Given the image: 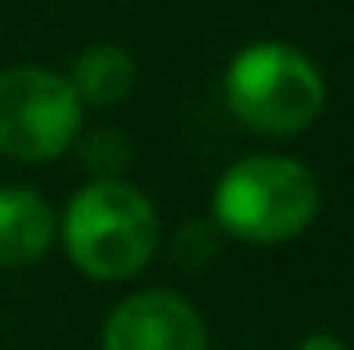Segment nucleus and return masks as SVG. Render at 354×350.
<instances>
[{
    "mask_svg": "<svg viewBox=\"0 0 354 350\" xmlns=\"http://www.w3.org/2000/svg\"><path fill=\"white\" fill-rule=\"evenodd\" d=\"M83 157H87L91 169H120L128 161V145L115 132H95L87 145H83Z\"/></svg>",
    "mask_w": 354,
    "mask_h": 350,
    "instance_id": "nucleus-8",
    "label": "nucleus"
},
{
    "mask_svg": "<svg viewBox=\"0 0 354 350\" xmlns=\"http://www.w3.org/2000/svg\"><path fill=\"white\" fill-rule=\"evenodd\" d=\"M103 350H206V326L174 293H136L107 317Z\"/></svg>",
    "mask_w": 354,
    "mask_h": 350,
    "instance_id": "nucleus-5",
    "label": "nucleus"
},
{
    "mask_svg": "<svg viewBox=\"0 0 354 350\" xmlns=\"http://www.w3.org/2000/svg\"><path fill=\"white\" fill-rule=\"evenodd\" d=\"M83 124V99L71 79L17 66L0 75V153L17 161H50L66 153Z\"/></svg>",
    "mask_w": 354,
    "mask_h": 350,
    "instance_id": "nucleus-4",
    "label": "nucleus"
},
{
    "mask_svg": "<svg viewBox=\"0 0 354 350\" xmlns=\"http://www.w3.org/2000/svg\"><path fill=\"white\" fill-rule=\"evenodd\" d=\"M54 239V214L46 198L33 190H0V264L4 268H25L37 264L50 252Z\"/></svg>",
    "mask_w": 354,
    "mask_h": 350,
    "instance_id": "nucleus-6",
    "label": "nucleus"
},
{
    "mask_svg": "<svg viewBox=\"0 0 354 350\" xmlns=\"http://www.w3.org/2000/svg\"><path fill=\"white\" fill-rule=\"evenodd\" d=\"M227 103L260 136H292L317 120L326 83L301 50L260 42L235 54L227 71Z\"/></svg>",
    "mask_w": 354,
    "mask_h": 350,
    "instance_id": "nucleus-3",
    "label": "nucleus"
},
{
    "mask_svg": "<svg viewBox=\"0 0 354 350\" xmlns=\"http://www.w3.org/2000/svg\"><path fill=\"white\" fill-rule=\"evenodd\" d=\"M71 87H75L79 99H87L95 107L120 103L128 91L136 87V62L120 46H91L87 54L75 62Z\"/></svg>",
    "mask_w": 354,
    "mask_h": 350,
    "instance_id": "nucleus-7",
    "label": "nucleus"
},
{
    "mask_svg": "<svg viewBox=\"0 0 354 350\" xmlns=\"http://www.w3.org/2000/svg\"><path fill=\"white\" fill-rule=\"evenodd\" d=\"M297 350H346V347L338 338H330V334H313V338H305Z\"/></svg>",
    "mask_w": 354,
    "mask_h": 350,
    "instance_id": "nucleus-9",
    "label": "nucleus"
},
{
    "mask_svg": "<svg viewBox=\"0 0 354 350\" xmlns=\"http://www.w3.org/2000/svg\"><path fill=\"white\" fill-rule=\"evenodd\" d=\"M62 239L71 260L99 280L136 276L157 248L153 202L124 181H95L66 206Z\"/></svg>",
    "mask_w": 354,
    "mask_h": 350,
    "instance_id": "nucleus-1",
    "label": "nucleus"
},
{
    "mask_svg": "<svg viewBox=\"0 0 354 350\" xmlns=\"http://www.w3.org/2000/svg\"><path fill=\"white\" fill-rule=\"evenodd\" d=\"M317 214V181L288 157H248L231 165L214 194L223 231L252 243H284Z\"/></svg>",
    "mask_w": 354,
    "mask_h": 350,
    "instance_id": "nucleus-2",
    "label": "nucleus"
}]
</instances>
